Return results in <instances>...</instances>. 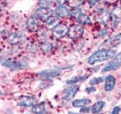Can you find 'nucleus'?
Wrapping results in <instances>:
<instances>
[{"instance_id":"24","label":"nucleus","mask_w":121,"mask_h":114,"mask_svg":"<svg viewBox=\"0 0 121 114\" xmlns=\"http://www.w3.org/2000/svg\"><path fill=\"white\" fill-rule=\"evenodd\" d=\"M66 4L69 7L76 9L84 4V0H66Z\"/></svg>"},{"instance_id":"4","label":"nucleus","mask_w":121,"mask_h":114,"mask_svg":"<svg viewBox=\"0 0 121 114\" xmlns=\"http://www.w3.org/2000/svg\"><path fill=\"white\" fill-rule=\"evenodd\" d=\"M121 67V52L118 53L117 55H115V57H113L110 62H108V63L102 69L103 73L108 72V71H113L119 69Z\"/></svg>"},{"instance_id":"26","label":"nucleus","mask_w":121,"mask_h":114,"mask_svg":"<svg viewBox=\"0 0 121 114\" xmlns=\"http://www.w3.org/2000/svg\"><path fill=\"white\" fill-rule=\"evenodd\" d=\"M53 0H39V5L42 8H50L52 6Z\"/></svg>"},{"instance_id":"31","label":"nucleus","mask_w":121,"mask_h":114,"mask_svg":"<svg viewBox=\"0 0 121 114\" xmlns=\"http://www.w3.org/2000/svg\"><path fill=\"white\" fill-rule=\"evenodd\" d=\"M119 112H120V107L119 106L113 107V111L111 112V114H119Z\"/></svg>"},{"instance_id":"14","label":"nucleus","mask_w":121,"mask_h":114,"mask_svg":"<svg viewBox=\"0 0 121 114\" xmlns=\"http://www.w3.org/2000/svg\"><path fill=\"white\" fill-rule=\"evenodd\" d=\"M41 51L45 53H51L57 48V43L53 41H45L40 46Z\"/></svg>"},{"instance_id":"16","label":"nucleus","mask_w":121,"mask_h":114,"mask_svg":"<svg viewBox=\"0 0 121 114\" xmlns=\"http://www.w3.org/2000/svg\"><path fill=\"white\" fill-rule=\"evenodd\" d=\"M116 85V79L113 75H108L105 79V85H104V90L107 92L113 90V88L115 87Z\"/></svg>"},{"instance_id":"10","label":"nucleus","mask_w":121,"mask_h":114,"mask_svg":"<svg viewBox=\"0 0 121 114\" xmlns=\"http://www.w3.org/2000/svg\"><path fill=\"white\" fill-rule=\"evenodd\" d=\"M121 21V9L116 8L111 12V16H110V22L111 25L113 29L118 28L119 23Z\"/></svg>"},{"instance_id":"36","label":"nucleus","mask_w":121,"mask_h":114,"mask_svg":"<svg viewBox=\"0 0 121 114\" xmlns=\"http://www.w3.org/2000/svg\"><path fill=\"white\" fill-rule=\"evenodd\" d=\"M56 2L58 3L59 5H63L64 3H66V0H55Z\"/></svg>"},{"instance_id":"38","label":"nucleus","mask_w":121,"mask_h":114,"mask_svg":"<svg viewBox=\"0 0 121 114\" xmlns=\"http://www.w3.org/2000/svg\"><path fill=\"white\" fill-rule=\"evenodd\" d=\"M97 114H103V113H97Z\"/></svg>"},{"instance_id":"39","label":"nucleus","mask_w":121,"mask_h":114,"mask_svg":"<svg viewBox=\"0 0 121 114\" xmlns=\"http://www.w3.org/2000/svg\"><path fill=\"white\" fill-rule=\"evenodd\" d=\"M120 7H121V1H120Z\"/></svg>"},{"instance_id":"20","label":"nucleus","mask_w":121,"mask_h":114,"mask_svg":"<svg viewBox=\"0 0 121 114\" xmlns=\"http://www.w3.org/2000/svg\"><path fill=\"white\" fill-rule=\"evenodd\" d=\"M76 19L79 24H82V25H90L91 22H92L90 17L87 14L83 13V12H82L78 17L76 18Z\"/></svg>"},{"instance_id":"32","label":"nucleus","mask_w":121,"mask_h":114,"mask_svg":"<svg viewBox=\"0 0 121 114\" xmlns=\"http://www.w3.org/2000/svg\"><path fill=\"white\" fill-rule=\"evenodd\" d=\"M81 112H82V113H88V112H90V107L89 106H83L82 108L81 109Z\"/></svg>"},{"instance_id":"29","label":"nucleus","mask_w":121,"mask_h":114,"mask_svg":"<svg viewBox=\"0 0 121 114\" xmlns=\"http://www.w3.org/2000/svg\"><path fill=\"white\" fill-rule=\"evenodd\" d=\"M82 10H80V9H78V8H76V9H74L73 10H72L71 11V14H70V16H72V17H73V18H77L78 16V15L82 13Z\"/></svg>"},{"instance_id":"11","label":"nucleus","mask_w":121,"mask_h":114,"mask_svg":"<svg viewBox=\"0 0 121 114\" xmlns=\"http://www.w3.org/2000/svg\"><path fill=\"white\" fill-rule=\"evenodd\" d=\"M68 31H69V29L67 25L64 24H59L53 29V36L57 39H60L64 37L68 33Z\"/></svg>"},{"instance_id":"1","label":"nucleus","mask_w":121,"mask_h":114,"mask_svg":"<svg viewBox=\"0 0 121 114\" xmlns=\"http://www.w3.org/2000/svg\"><path fill=\"white\" fill-rule=\"evenodd\" d=\"M116 51L113 49H99L93 52L87 59V63L90 65H94L96 63H102L106 60L113 58L115 57Z\"/></svg>"},{"instance_id":"5","label":"nucleus","mask_w":121,"mask_h":114,"mask_svg":"<svg viewBox=\"0 0 121 114\" xmlns=\"http://www.w3.org/2000/svg\"><path fill=\"white\" fill-rule=\"evenodd\" d=\"M121 43V32L116 34L115 36H112V37L108 38L106 41H104L100 46V48L103 49H111V48L117 47L118 45Z\"/></svg>"},{"instance_id":"27","label":"nucleus","mask_w":121,"mask_h":114,"mask_svg":"<svg viewBox=\"0 0 121 114\" xmlns=\"http://www.w3.org/2000/svg\"><path fill=\"white\" fill-rule=\"evenodd\" d=\"M26 48H27V50H28V51L34 52L37 51L38 45L36 44V42H29L28 43H27Z\"/></svg>"},{"instance_id":"3","label":"nucleus","mask_w":121,"mask_h":114,"mask_svg":"<svg viewBox=\"0 0 121 114\" xmlns=\"http://www.w3.org/2000/svg\"><path fill=\"white\" fill-rule=\"evenodd\" d=\"M25 40H26L25 34L23 32H19V31H15V32L11 33L8 37V42L13 46L20 45V44L24 43Z\"/></svg>"},{"instance_id":"15","label":"nucleus","mask_w":121,"mask_h":114,"mask_svg":"<svg viewBox=\"0 0 121 114\" xmlns=\"http://www.w3.org/2000/svg\"><path fill=\"white\" fill-rule=\"evenodd\" d=\"M26 26L30 31H38L40 30V25L39 19L35 17H30L27 19Z\"/></svg>"},{"instance_id":"37","label":"nucleus","mask_w":121,"mask_h":114,"mask_svg":"<svg viewBox=\"0 0 121 114\" xmlns=\"http://www.w3.org/2000/svg\"><path fill=\"white\" fill-rule=\"evenodd\" d=\"M68 114H79V113H76V112H70Z\"/></svg>"},{"instance_id":"12","label":"nucleus","mask_w":121,"mask_h":114,"mask_svg":"<svg viewBox=\"0 0 121 114\" xmlns=\"http://www.w3.org/2000/svg\"><path fill=\"white\" fill-rule=\"evenodd\" d=\"M53 14V11L51 10L48 8H42L40 7L35 13L34 17L37 18L38 19H41V20H45L49 18L50 16H51Z\"/></svg>"},{"instance_id":"6","label":"nucleus","mask_w":121,"mask_h":114,"mask_svg":"<svg viewBox=\"0 0 121 114\" xmlns=\"http://www.w3.org/2000/svg\"><path fill=\"white\" fill-rule=\"evenodd\" d=\"M84 33V29L82 25H74L69 29V31L67 33L68 37L72 40H78L80 37H82Z\"/></svg>"},{"instance_id":"22","label":"nucleus","mask_w":121,"mask_h":114,"mask_svg":"<svg viewBox=\"0 0 121 114\" xmlns=\"http://www.w3.org/2000/svg\"><path fill=\"white\" fill-rule=\"evenodd\" d=\"M32 112L35 114H45V102L36 104L32 106Z\"/></svg>"},{"instance_id":"33","label":"nucleus","mask_w":121,"mask_h":114,"mask_svg":"<svg viewBox=\"0 0 121 114\" xmlns=\"http://www.w3.org/2000/svg\"><path fill=\"white\" fill-rule=\"evenodd\" d=\"M107 34H108V31L106 30V29H104V30H101L100 32L98 33V36H102V37H104V36H105Z\"/></svg>"},{"instance_id":"7","label":"nucleus","mask_w":121,"mask_h":114,"mask_svg":"<svg viewBox=\"0 0 121 114\" xmlns=\"http://www.w3.org/2000/svg\"><path fill=\"white\" fill-rule=\"evenodd\" d=\"M37 99L30 95H21L18 99V105L24 107H31L37 104Z\"/></svg>"},{"instance_id":"13","label":"nucleus","mask_w":121,"mask_h":114,"mask_svg":"<svg viewBox=\"0 0 121 114\" xmlns=\"http://www.w3.org/2000/svg\"><path fill=\"white\" fill-rule=\"evenodd\" d=\"M60 74V71L56 69H50V70H44L38 74V76L43 80H50L51 78L58 77Z\"/></svg>"},{"instance_id":"25","label":"nucleus","mask_w":121,"mask_h":114,"mask_svg":"<svg viewBox=\"0 0 121 114\" xmlns=\"http://www.w3.org/2000/svg\"><path fill=\"white\" fill-rule=\"evenodd\" d=\"M37 35H38V37H39V39H40V40H41V41H44V42L47 41L46 39H47L48 36H49L47 31H46V30H43V29H40V30H38Z\"/></svg>"},{"instance_id":"23","label":"nucleus","mask_w":121,"mask_h":114,"mask_svg":"<svg viewBox=\"0 0 121 114\" xmlns=\"http://www.w3.org/2000/svg\"><path fill=\"white\" fill-rule=\"evenodd\" d=\"M104 106H105V102L103 101H98V102H96L93 106H92L91 110H92V112H93L94 114L95 113H99V112L103 110V108L104 107Z\"/></svg>"},{"instance_id":"30","label":"nucleus","mask_w":121,"mask_h":114,"mask_svg":"<svg viewBox=\"0 0 121 114\" xmlns=\"http://www.w3.org/2000/svg\"><path fill=\"white\" fill-rule=\"evenodd\" d=\"M94 91H96V88L94 87V86H89V87H87V89H86V92L88 94L92 93V92H94Z\"/></svg>"},{"instance_id":"19","label":"nucleus","mask_w":121,"mask_h":114,"mask_svg":"<svg viewBox=\"0 0 121 114\" xmlns=\"http://www.w3.org/2000/svg\"><path fill=\"white\" fill-rule=\"evenodd\" d=\"M91 102V101L87 98H82V99H76L75 101H72V106L78 108V107H83L88 105Z\"/></svg>"},{"instance_id":"21","label":"nucleus","mask_w":121,"mask_h":114,"mask_svg":"<svg viewBox=\"0 0 121 114\" xmlns=\"http://www.w3.org/2000/svg\"><path fill=\"white\" fill-rule=\"evenodd\" d=\"M89 77V74H84L82 76H77V77H73L71 80H66V83L67 85H76V84L79 83V82H82L86 80Z\"/></svg>"},{"instance_id":"8","label":"nucleus","mask_w":121,"mask_h":114,"mask_svg":"<svg viewBox=\"0 0 121 114\" xmlns=\"http://www.w3.org/2000/svg\"><path fill=\"white\" fill-rule=\"evenodd\" d=\"M78 90H79V86H77V85H72L70 87L64 90V91H63V99L66 102L70 101L77 95Z\"/></svg>"},{"instance_id":"17","label":"nucleus","mask_w":121,"mask_h":114,"mask_svg":"<svg viewBox=\"0 0 121 114\" xmlns=\"http://www.w3.org/2000/svg\"><path fill=\"white\" fill-rule=\"evenodd\" d=\"M55 14L59 18H66L71 14V12L64 5H58L55 10Z\"/></svg>"},{"instance_id":"9","label":"nucleus","mask_w":121,"mask_h":114,"mask_svg":"<svg viewBox=\"0 0 121 114\" xmlns=\"http://www.w3.org/2000/svg\"><path fill=\"white\" fill-rule=\"evenodd\" d=\"M2 64L3 66L7 67L11 69H24L26 67V63H24L17 60H13V59H8V60L4 61Z\"/></svg>"},{"instance_id":"28","label":"nucleus","mask_w":121,"mask_h":114,"mask_svg":"<svg viewBox=\"0 0 121 114\" xmlns=\"http://www.w3.org/2000/svg\"><path fill=\"white\" fill-rule=\"evenodd\" d=\"M104 80V77H96V78H93L89 81V85H90L91 86H96V85L102 83Z\"/></svg>"},{"instance_id":"2","label":"nucleus","mask_w":121,"mask_h":114,"mask_svg":"<svg viewBox=\"0 0 121 114\" xmlns=\"http://www.w3.org/2000/svg\"><path fill=\"white\" fill-rule=\"evenodd\" d=\"M95 19L98 21V23L103 24V25H106L108 24V22L110 20V16H111V13L108 11L107 9L104 8H101L97 10L95 13Z\"/></svg>"},{"instance_id":"18","label":"nucleus","mask_w":121,"mask_h":114,"mask_svg":"<svg viewBox=\"0 0 121 114\" xmlns=\"http://www.w3.org/2000/svg\"><path fill=\"white\" fill-rule=\"evenodd\" d=\"M60 23V18L57 16H50L49 18L45 19V26L48 30L54 29Z\"/></svg>"},{"instance_id":"35","label":"nucleus","mask_w":121,"mask_h":114,"mask_svg":"<svg viewBox=\"0 0 121 114\" xmlns=\"http://www.w3.org/2000/svg\"><path fill=\"white\" fill-rule=\"evenodd\" d=\"M104 2L108 4H114V3L117 2V0H104Z\"/></svg>"},{"instance_id":"34","label":"nucleus","mask_w":121,"mask_h":114,"mask_svg":"<svg viewBox=\"0 0 121 114\" xmlns=\"http://www.w3.org/2000/svg\"><path fill=\"white\" fill-rule=\"evenodd\" d=\"M99 1L100 0H88V3L91 6H93V5H96Z\"/></svg>"}]
</instances>
